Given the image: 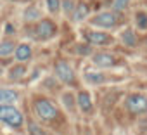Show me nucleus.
<instances>
[{
    "instance_id": "nucleus-3",
    "label": "nucleus",
    "mask_w": 147,
    "mask_h": 135,
    "mask_svg": "<svg viewBox=\"0 0 147 135\" xmlns=\"http://www.w3.org/2000/svg\"><path fill=\"white\" fill-rule=\"evenodd\" d=\"M54 73H55V76H57L62 83H66V85H75V83H76V75H75L73 68H71L66 61L55 62V66H54Z\"/></svg>"
},
{
    "instance_id": "nucleus-18",
    "label": "nucleus",
    "mask_w": 147,
    "mask_h": 135,
    "mask_svg": "<svg viewBox=\"0 0 147 135\" xmlns=\"http://www.w3.org/2000/svg\"><path fill=\"white\" fill-rule=\"evenodd\" d=\"M130 4V0H113V12H123Z\"/></svg>"
},
{
    "instance_id": "nucleus-21",
    "label": "nucleus",
    "mask_w": 147,
    "mask_h": 135,
    "mask_svg": "<svg viewBox=\"0 0 147 135\" xmlns=\"http://www.w3.org/2000/svg\"><path fill=\"white\" fill-rule=\"evenodd\" d=\"M47 9H49L52 14L59 12V11H61V0H47Z\"/></svg>"
},
{
    "instance_id": "nucleus-28",
    "label": "nucleus",
    "mask_w": 147,
    "mask_h": 135,
    "mask_svg": "<svg viewBox=\"0 0 147 135\" xmlns=\"http://www.w3.org/2000/svg\"><path fill=\"white\" fill-rule=\"evenodd\" d=\"M87 135H92V133H87Z\"/></svg>"
},
{
    "instance_id": "nucleus-6",
    "label": "nucleus",
    "mask_w": 147,
    "mask_h": 135,
    "mask_svg": "<svg viewBox=\"0 0 147 135\" xmlns=\"http://www.w3.org/2000/svg\"><path fill=\"white\" fill-rule=\"evenodd\" d=\"M35 31H36V38L38 40H50L57 33V26L50 19H40V23L36 24Z\"/></svg>"
},
{
    "instance_id": "nucleus-12",
    "label": "nucleus",
    "mask_w": 147,
    "mask_h": 135,
    "mask_svg": "<svg viewBox=\"0 0 147 135\" xmlns=\"http://www.w3.org/2000/svg\"><path fill=\"white\" fill-rule=\"evenodd\" d=\"M85 82L90 83V85H100V83L106 82V76L100 71H87L85 73Z\"/></svg>"
},
{
    "instance_id": "nucleus-16",
    "label": "nucleus",
    "mask_w": 147,
    "mask_h": 135,
    "mask_svg": "<svg viewBox=\"0 0 147 135\" xmlns=\"http://www.w3.org/2000/svg\"><path fill=\"white\" fill-rule=\"evenodd\" d=\"M14 50H16V43L11 40H5L0 43V57H7V55L14 54Z\"/></svg>"
},
{
    "instance_id": "nucleus-10",
    "label": "nucleus",
    "mask_w": 147,
    "mask_h": 135,
    "mask_svg": "<svg viewBox=\"0 0 147 135\" xmlns=\"http://www.w3.org/2000/svg\"><path fill=\"white\" fill-rule=\"evenodd\" d=\"M31 54H33V50H31V45H30V43H19V45H16L14 55H16V59H18L19 62L30 61V59H31Z\"/></svg>"
},
{
    "instance_id": "nucleus-27",
    "label": "nucleus",
    "mask_w": 147,
    "mask_h": 135,
    "mask_svg": "<svg viewBox=\"0 0 147 135\" xmlns=\"http://www.w3.org/2000/svg\"><path fill=\"white\" fill-rule=\"evenodd\" d=\"M145 47H147V38H145Z\"/></svg>"
},
{
    "instance_id": "nucleus-2",
    "label": "nucleus",
    "mask_w": 147,
    "mask_h": 135,
    "mask_svg": "<svg viewBox=\"0 0 147 135\" xmlns=\"http://www.w3.org/2000/svg\"><path fill=\"white\" fill-rule=\"evenodd\" d=\"M0 121L9 125L11 128H21L24 116L16 106H0Z\"/></svg>"
},
{
    "instance_id": "nucleus-20",
    "label": "nucleus",
    "mask_w": 147,
    "mask_h": 135,
    "mask_svg": "<svg viewBox=\"0 0 147 135\" xmlns=\"http://www.w3.org/2000/svg\"><path fill=\"white\" fill-rule=\"evenodd\" d=\"M28 132H30V135H47L45 130H43L38 123H33V121L28 123Z\"/></svg>"
},
{
    "instance_id": "nucleus-5",
    "label": "nucleus",
    "mask_w": 147,
    "mask_h": 135,
    "mask_svg": "<svg viewBox=\"0 0 147 135\" xmlns=\"http://www.w3.org/2000/svg\"><path fill=\"white\" fill-rule=\"evenodd\" d=\"M90 23L92 26H97V28H114L118 24V16L111 11H104L95 14V18L90 19Z\"/></svg>"
},
{
    "instance_id": "nucleus-1",
    "label": "nucleus",
    "mask_w": 147,
    "mask_h": 135,
    "mask_svg": "<svg viewBox=\"0 0 147 135\" xmlns=\"http://www.w3.org/2000/svg\"><path fill=\"white\" fill-rule=\"evenodd\" d=\"M33 109H35V114L42 121H54L59 116V111H57L55 104L50 102L49 99H36L33 102Z\"/></svg>"
},
{
    "instance_id": "nucleus-25",
    "label": "nucleus",
    "mask_w": 147,
    "mask_h": 135,
    "mask_svg": "<svg viewBox=\"0 0 147 135\" xmlns=\"http://www.w3.org/2000/svg\"><path fill=\"white\" fill-rule=\"evenodd\" d=\"M5 30H7V31H5L7 35H12V33H14V26H12V24H7V26H5Z\"/></svg>"
},
{
    "instance_id": "nucleus-11",
    "label": "nucleus",
    "mask_w": 147,
    "mask_h": 135,
    "mask_svg": "<svg viewBox=\"0 0 147 135\" xmlns=\"http://www.w3.org/2000/svg\"><path fill=\"white\" fill-rule=\"evenodd\" d=\"M76 106L80 107L82 113H92L94 104H92V99H90L88 92H80L76 95Z\"/></svg>"
},
{
    "instance_id": "nucleus-23",
    "label": "nucleus",
    "mask_w": 147,
    "mask_h": 135,
    "mask_svg": "<svg viewBox=\"0 0 147 135\" xmlns=\"http://www.w3.org/2000/svg\"><path fill=\"white\" fill-rule=\"evenodd\" d=\"M62 101H64V106L67 107V109H73V106H75V99H73V95L71 94H64L62 95Z\"/></svg>"
},
{
    "instance_id": "nucleus-17",
    "label": "nucleus",
    "mask_w": 147,
    "mask_h": 135,
    "mask_svg": "<svg viewBox=\"0 0 147 135\" xmlns=\"http://www.w3.org/2000/svg\"><path fill=\"white\" fill-rule=\"evenodd\" d=\"M24 75H26V68H24L23 64L12 66L11 71H9V78H11V80H21Z\"/></svg>"
},
{
    "instance_id": "nucleus-13",
    "label": "nucleus",
    "mask_w": 147,
    "mask_h": 135,
    "mask_svg": "<svg viewBox=\"0 0 147 135\" xmlns=\"http://www.w3.org/2000/svg\"><path fill=\"white\" fill-rule=\"evenodd\" d=\"M88 12H90V9H88L87 4H78L75 7V12H73L71 16H73L75 21H83L85 18H88Z\"/></svg>"
},
{
    "instance_id": "nucleus-26",
    "label": "nucleus",
    "mask_w": 147,
    "mask_h": 135,
    "mask_svg": "<svg viewBox=\"0 0 147 135\" xmlns=\"http://www.w3.org/2000/svg\"><path fill=\"white\" fill-rule=\"evenodd\" d=\"M2 73H4V70H2V68H0V75H2Z\"/></svg>"
},
{
    "instance_id": "nucleus-15",
    "label": "nucleus",
    "mask_w": 147,
    "mask_h": 135,
    "mask_svg": "<svg viewBox=\"0 0 147 135\" xmlns=\"http://www.w3.org/2000/svg\"><path fill=\"white\" fill-rule=\"evenodd\" d=\"M121 40H123V43L125 45H128V47H135L137 45V36H135V31L133 30H125L123 33H121Z\"/></svg>"
},
{
    "instance_id": "nucleus-14",
    "label": "nucleus",
    "mask_w": 147,
    "mask_h": 135,
    "mask_svg": "<svg viewBox=\"0 0 147 135\" xmlns=\"http://www.w3.org/2000/svg\"><path fill=\"white\" fill-rule=\"evenodd\" d=\"M23 18H24V21H28V23H31V21H38V19H42V12H40L36 7L30 5V7L24 9Z\"/></svg>"
},
{
    "instance_id": "nucleus-8",
    "label": "nucleus",
    "mask_w": 147,
    "mask_h": 135,
    "mask_svg": "<svg viewBox=\"0 0 147 135\" xmlns=\"http://www.w3.org/2000/svg\"><path fill=\"white\" fill-rule=\"evenodd\" d=\"M92 62L97 68H113L116 64V57L109 52H97L92 55Z\"/></svg>"
},
{
    "instance_id": "nucleus-24",
    "label": "nucleus",
    "mask_w": 147,
    "mask_h": 135,
    "mask_svg": "<svg viewBox=\"0 0 147 135\" xmlns=\"http://www.w3.org/2000/svg\"><path fill=\"white\" fill-rule=\"evenodd\" d=\"M76 52L80 54V55H88V54H92V49H90V45H78L76 47Z\"/></svg>"
},
{
    "instance_id": "nucleus-22",
    "label": "nucleus",
    "mask_w": 147,
    "mask_h": 135,
    "mask_svg": "<svg viewBox=\"0 0 147 135\" xmlns=\"http://www.w3.org/2000/svg\"><path fill=\"white\" fill-rule=\"evenodd\" d=\"M137 26L140 30H147V16L144 12H138L137 14Z\"/></svg>"
},
{
    "instance_id": "nucleus-7",
    "label": "nucleus",
    "mask_w": 147,
    "mask_h": 135,
    "mask_svg": "<svg viewBox=\"0 0 147 135\" xmlns=\"http://www.w3.org/2000/svg\"><path fill=\"white\" fill-rule=\"evenodd\" d=\"M85 40L90 45H107L113 42V36L104 33V31H87L85 33Z\"/></svg>"
},
{
    "instance_id": "nucleus-19",
    "label": "nucleus",
    "mask_w": 147,
    "mask_h": 135,
    "mask_svg": "<svg viewBox=\"0 0 147 135\" xmlns=\"http://www.w3.org/2000/svg\"><path fill=\"white\" fill-rule=\"evenodd\" d=\"M75 2H73V0H61V9L64 11V14H73L75 12Z\"/></svg>"
},
{
    "instance_id": "nucleus-9",
    "label": "nucleus",
    "mask_w": 147,
    "mask_h": 135,
    "mask_svg": "<svg viewBox=\"0 0 147 135\" xmlns=\"http://www.w3.org/2000/svg\"><path fill=\"white\" fill-rule=\"evenodd\" d=\"M19 99V94L12 88H0V106H14Z\"/></svg>"
},
{
    "instance_id": "nucleus-4",
    "label": "nucleus",
    "mask_w": 147,
    "mask_h": 135,
    "mask_svg": "<svg viewBox=\"0 0 147 135\" xmlns=\"http://www.w3.org/2000/svg\"><path fill=\"white\" fill-rule=\"evenodd\" d=\"M125 106L131 114H144L147 113V97L142 94H131L126 97Z\"/></svg>"
}]
</instances>
